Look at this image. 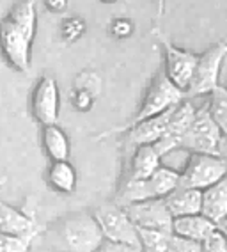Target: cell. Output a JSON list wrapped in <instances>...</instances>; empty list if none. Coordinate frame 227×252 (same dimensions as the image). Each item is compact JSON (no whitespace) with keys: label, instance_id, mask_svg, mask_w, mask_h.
<instances>
[{"label":"cell","instance_id":"1","mask_svg":"<svg viewBox=\"0 0 227 252\" xmlns=\"http://www.w3.org/2000/svg\"><path fill=\"white\" fill-rule=\"evenodd\" d=\"M37 29V0H20L0 20V54L16 71L30 68L32 41Z\"/></svg>","mask_w":227,"mask_h":252},{"label":"cell","instance_id":"2","mask_svg":"<svg viewBox=\"0 0 227 252\" xmlns=\"http://www.w3.org/2000/svg\"><path fill=\"white\" fill-rule=\"evenodd\" d=\"M50 242L60 252H96L105 242L91 212L64 215L48 231Z\"/></svg>","mask_w":227,"mask_h":252},{"label":"cell","instance_id":"3","mask_svg":"<svg viewBox=\"0 0 227 252\" xmlns=\"http://www.w3.org/2000/svg\"><path fill=\"white\" fill-rule=\"evenodd\" d=\"M183 99H186L185 93H183L181 89H177L172 82L165 77L164 69H160L155 77H153V80L149 82L147 89H145L144 98H142L141 105L137 108L135 116H133L124 126L115 128V130L109 131V133H105V135L119 133V131L126 130V128L137 125V123L145 121V119H149V117L160 116V114H164V112H167V110H170V108L177 107Z\"/></svg>","mask_w":227,"mask_h":252},{"label":"cell","instance_id":"4","mask_svg":"<svg viewBox=\"0 0 227 252\" xmlns=\"http://www.w3.org/2000/svg\"><path fill=\"white\" fill-rule=\"evenodd\" d=\"M177 183H179V172L162 165L145 180L126 181L119 185L114 203L121 208H126L142 201L165 199L174 189H177Z\"/></svg>","mask_w":227,"mask_h":252},{"label":"cell","instance_id":"5","mask_svg":"<svg viewBox=\"0 0 227 252\" xmlns=\"http://www.w3.org/2000/svg\"><path fill=\"white\" fill-rule=\"evenodd\" d=\"M227 57V43L218 41L209 48H206L202 54H199L196 64V71L185 96L186 99L199 98V96H209L220 86V73L222 64Z\"/></svg>","mask_w":227,"mask_h":252},{"label":"cell","instance_id":"6","mask_svg":"<svg viewBox=\"0 0 227 252\" xmlns=\"http://www.w3.org/2000/svg\"><path fill=\"white\" fill-rule=\"evenodd\" d=\"M227 178V165L217 155L190 153L185 167L179 171L177 187L192 190H206Z\"/></svg>","mask_w":227,"mask_h":252},{"label":"cell","instance_id":"7","mask_svg":"<svg viewBox=\"0 0 227 252\" xmlns=\"http://www.w3.org/2000/svg\"><path fill=\"white\" fill-rule=\"evenodd\" d=\"M92 217L100 225V231L103 234L105 242L121 243V245H132L141 247L139 243V231L126 215L124 208L119 204L105 203L92 210Z\"/></svg>","mask_w":227,"mask_h":252},{"label":"cell","instance_id":"8","mask_svg":"<svg viewBox=\"0 0 227 252\" xmlns=\"http://www.w3.org/2000/svg\"><path fill=\"white\" fill-rule=\"evenodd\" d=\"M220 140H222V133L215 125L213 117L204 103L197 107L194 121L181 139L179 149L196 155H217Z\"/></svg>","mask_w":227,"mask_h":252},{"label":"cell","instance_id":"9","mask_svg":"<svg viewBox=\"0 0 227 252\" xmlns=\"http://www.w3.org/2000/svg\"><path fill=\"white\" fill-rule=\"evenodd\" d=\"M158 39L162 50H164V68L162 69H164L165 77L172 82L177 89L186 93L192 77H194V71H196L199 54L172 45L164 34H158Z\"/></svg>","mask_w":227,"mask_h":252},{"label":"cell","instance_id":"10","mask_svg":"<svg viewBox=\"0 0 227 252\" xmlns=\"http://www.w3.org/2000/svg\"><path fill=\"white\" fill-rule=\"evenodd\" d=\"M60 110V93L57 82L52 77H41L34 86L30 96V112L32 117L39 125L52 126L59 121Z\"/></svg>","mask_w":227,"mask_h":252},{"label":"cell","instance_id":"11","mask_svg":"<svg viewBox=\"0 0 227 252\" xmlns=\"http://www.w3.org/2000/svg\"><path fill=\"white\" fill-rule=\"evenodd\" d=\"M126 215L133 222L137 229L162 231V233H172V215L169 213L164 199H153V201H142V203L130 204L124 208Z\"/></svg>","mask_w":227,"mask_h":252},{"label":"cell","instance_id":"12","mask_svg":"<svg viewBox=\"0 0 227 252\" xmlns=\"http://www.w3.org/2000/svg\"><path fill=\"white\" fill-rule=\"evenodd\" d=\"M196 110H197V107L192 103V99H183L177 107L172 108L164 137H162L156 144H153L156 149H158V153L162 155V158H164L165 155L179 149L181 139L185 137L186 130L190 128L192 121H194Z\"/></svg>","mask_w":227,"mask_h":252},{"label":"cell","instance_id":"13","mask_svg":"<svg viewBox=\"0 0 227 252\" xmlns=\"http://www.w3.org/2000/svg\"><path fill=\"white\" fill-rule=\"evenodd\" d=\"M170 112H172V108L164 114H160V116L149 117V119H145V121L137 123V125L130 126L126 130L119 131V133H124V140H123L124 149L130 153V151H133V149L139 148V146L156 144V142L164 137L165 130H167Z\"/></svg>","mask_w":227,"mask_h":252},{"label":"cell","instance_id":"14","mask_svg":"<svg viewBox=\"0 0 227 252\" xmlns=\"http://www.w3.org/2000/svg\"><path fill=\"white\" fill-rule=\"evenodd\" d=\"M0 233L34 242L39 234V227L32 217L0 199Z\"/></svg>","mask_w":227,"mask_h":252},{"label":"cell","instance_id":"15","mask_svg":"<svg viewBox=\"0 0 227 252\" xmlns=\"http://www.w3.org/2000/svg\"><path fill=\"white\" fill-rule=\"evenodd\" d=\"M160 167H162V155L158 153V149L155 146H139L130 151L126 171L123 172L121 183L145 180Z\"/></svg>","mask_w":227,"mask_h":252},{"label":"cell","instance_id":"16","mask_svg":"<svg viewBox=\"0 0 227 252\" xmlns=\"http://www.w3.org/2000/svg\"><path fill=\"white\" fill-rule=\"evenodd\" d=\"M213 231H217V224L206 219L202 213L177 217L172 220V234L196 243H202Z\"/></svg>","mask_w":227,"mask_h":252},{"label":"cell","instance_id":"17","mask_svg":"<svg viewBox=\"0 0 227 252\" xmlns=\"http://www.w3.org/2000/svg\"><path fill=\"white\" fill-rule=\"evenodd\" d=\"M164 201L169 213L172 215V219L186 215H197V213H200V208H202V192L200 190L177 187Z\"/></svg>","mask_w":227,"mask_h":252},{"label":"cell","instance_id":"18","mask_svg":"<svg viewBox=\"0 0 227 252\" xmlns=\"http://www.w3.org/2000/svg\"><path fill=\"white\" fill-rule=\"evenodd\" d=\"M200 213L213 224H222L227 219V178L217 185L202 190V208Z\"/></svg>","mask_w":227,"mask_h":252},{"label":"cell","instance_id":"19","mask_svg":"<svg viewBox=\"0 0 227 252\" xmlns=\"http://www.w3.org/2000/svg\"><path fill=\"white\" fill-rule=\"evenodd\" d=\"M77 169L68 160L62 162H50L46 171V183L54 192L59 194H73L77 190Z\"/></svg>","mask_w":227,"mask_h":252},{"label":"cell","instance_id":"20","mask_svg":"<svg viewBox=\"0 0 227 252\" xmlns=\"http://www.w3.org/2000/svg\"><path fill=\"white\" fill-rule=\"evenodd\" d=\"M41 144L46 157L50 158V162H62V160H68L69 158V151H71L69 139L59 125L43 126Z\"/></svg>","mask_w":227,"mask_h":252},{"label":"cell","instance_id":"21","mask_svg":"<svg viewBox=\"0 0 227 252\" xmlns=\"http://www.w3.org/2000/svg\"><path fill=\"white\" fill-rule=\"evenodd\" d=\"M206 107H208L209 114L213 117L215 125L218 126L222 137H227V89L226 87L218 86L208 96Z\"/></svg>","mask_w":227,"mask_h":252},{"label":"cell","instance_id":"22","mask_svg":"<svg viewBox=\"0 0 227 252\" xmlns=\"http://www.w3.org/2000/svg\"><path fill=\"white\" fill-rule=\"evenodd\" d=\"M139 231V243H141L142 252H167L169 238L172 233H162V231Z\"/></svg>","mask_w":227,"mask_h":252},{"label":"cell","instance_id":"23","mask_svg":"<svg viewBox=\"0 0 227 252\" xmlns=\"http://www.w3.org/2000/svg\"><path fill=\"white\" fill-rule=\"evenodd\" d=\"M32 242L0 233V252H28Z\"/></svg>","mask_w":227,"mask_h":252},{"label":"cell","instance_id":"24","mask_svg":"<svg viewBox=\"0 0 227 252\" xmlns=\"http://www.w3.org/2000/svg\"><path fill=\"white\" fill-rule=\"evenodd\" d=\"M200 252H227V242L220 231H213L204 242L200 243Z\"/></svg>","mask_w":227,"mask_h":252},{"label":"cell","instance_id":"25","mask_svg":"<svg viewBox=\"0 0 227 252\" xmlns=\"http://www.w3.org/2000/svg\"><path fill=\"white\" fill-rule=\"evenodd\" d=\"M85 31V23L80 18H68L62 22V37L66 41H75Z\"/></svg>","mask_w":227,"mask_h":252},{"label":"cell","instance_id":"26","mask_svg":"<svg viewBox=\"0 0 227 252\" xmlns=\"http://www.w3.org/2000/svg\"><path fill=\"white\" fill-rule=\"evenodd\" d=\"M167 252H200V243L181 238V236H176V234H170Z\"/></svg>","mask_w":227,"mask_h":252},{"label":"cell","instance_id":"27","mask_svg":"<svg viewBox=\"0 0 227 252\" xmlns=\"http://www.w3.org/2000/svg\"><path fill=\"white\" fill-rule=\"evenodd\" d=\"M133 32V23L128 18H117L112 22V34L119 39H124Z\"/></svg>","mask_w":227,"mask_h":252},{"label":"cell","instance_id":"28","mask_svg":"<svg viewBox=\"0 0 227 252\" xmlns=\"http://www.w3.org/2000/svg\"><path fill=\"white\" fill-rule=\"evenodd\" d=\"M96 252H142L141 247H132V245H121V243L103 242Z\"/></svg>","mask_w":227,"mask_h":252},{"label":"cell","instance_id":"29","mask_svg":"<svg viewBox=\"0 0 227 252\" xmlns=\"http://www.w3.org/2000/svg\"><path fill=\"white\" fill-rule=\"evenodd\" d=\"M73 103H75V107L78 110H89V107L92 105V98L87 91H78L77 94H75V101Z\"/></svg>","mask_w":227,"mask_h":252},{"label":"cell","instance_id":"30","mask_svg":"<svg viewBox=\"0 0 227 252\" xmlns=\"http://www.w3.org/2000/svg\"><path fill=\"white\" fill-rule=\"evenodd\" d=\"M45 5L52 13H62L68 7V0H45Z\"/></svg>","mask_w":227,"mask_h":252},{"label":"cell","instance_id":"31","mask_svg":"<svg viewBox=\"0 0 227 252\" xmlns=\"http://www.w3.org/2000/svg\"><path fill=\"white\" fill-rule=\"evenodd\" d=\"M217 157L222 158L224 163L227 165V137H222V140H220V144H218V151H217Z\"/></svg>","mask_w":227,"mask_h":252},{"label":"cell","instance_id":"32","mask_svg":"<svg viewBox=\"0 0 227 252\" xmlns=\"http://www.w3.org/2000/svg\"><path fill=\"white\" fill-rule=\"evenodd\" d=\"M217 227H218V231H220V233H222L224 236H226V242H227V219L222 222V224H218Z\"/></svg>","mask_w":227,"mask_h":252},{"label":"cell","instance_id":"33","mask_svg":"<svg viewBox=\"0 0 227 252\" xmlns=\"http://www.w3.org/2000/svg\"><path fill=\"white\" fill-rule=\"evenodd\" d=\"M5 183H7V178H5V174H2V172H0V189H2Z\"/></svg>","mask_w":227,"mask_h":252},{"label":"cell","instance_id":"34","mask_svg":"<svg viewBox=\"0 0 227 252\" xmlns=\"http://www.w3.org/2000/svg\"><path fill=\"white\" fill-rule=\"evenodd\" d=\"M103 2H114V0H103Z\"/></svg>","mask_w":227,"mask_h":252},{"label":"cell","instance_id":"35","mask_svg":"<svg viewBox=\"0 0 227 252\" xmlns=\"http://www.w3.org/2000/svg\"><path fill=\"white\" fill-rule=\"evenodd\" d=\"M226 89H227V87H226Z\"/></svg>","mask_w":227,"mask_h":252}]
</instances>
